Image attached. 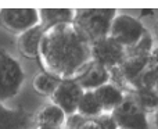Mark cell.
I'll list each match as a JSON object with an SVG mask.
<instances>
[{
	"mask_svg": "<svg viewBox=\"0 0 158 129\" xmlns=\"http://www.w3.org/2000/svg\"><path fill=\"white\" fill-rule=\"evenodd\" d=\"M67 117L68 115L64 113V110H61L58 106L50 103L38 113L36 121H38V125H49V127L61 129L67 124Z\"/></svg>",
	"mask_w": 158,
	"mask_h": 129,
	"instance_id": "15",
	"label": "cell"
},
{
	"mask_svg": "<svg viewBox=\"0 0 158 129\" xmlns=\"http://www.w3.org/2000/svg\"><path fill=\"white\" fill-rule=\"evenodd\" d=\"M33 129H58V128H54V127H49V125H36Z\"/></svg>",
	"mask_w": 158,
	"mask_h": 129,
	"instance_id": "23",
	"label": "cell"
},
{
	"mask_svg": "<svg viewBox=\"0 0 158 129\" xmlns=\"http://www.w3.org/2000/svg\"><path fill=\"white\" fill-rule=\"evenodd\" d=\"M111 114L119 129H150L147 113L132 97H126Z\"/></svg>",
	"mask_w": 158,
	"mask_h": 129,
	"instance_id": "6",
	"label": "cell"
},
{
	"mask_svg": "<svg viewBox=\"0 0 158 129\" xmlns=\"http://www.w3.org/2000/svg\"><path fill=\"white\" fill-rule=\"evenodd\" d=\"M46 28L42 24L33 27L32 29L25 31L18 36V50L28 58H36L40 53V43L43 39Z\"/></svg>",
	"mask_w": 158,
	"mask_h": 129,
	"instance_id": "10",
	"label": "cell"
},
{
	"mask_svg": "<svg viewBox=\"0 0 158 129\" xmlns=\"http://www.w3.org/2000/svg\"><path fill=\"white\" fill-rule=\"evenodd\" d=\"M97 121L100 124L101 129H119L117 121L112 117V114H103V115H100L97 118Z\"/></svg>",
	"mask_w": 158,
	"mask_h": 129,
	"instance_id": "20",
	"label": "cell"
},
{
	"mask_svg": "<svg viewBox=\"0 0 158 129\" xmlns=\"http://www.w3.org/2000/svg\"><path fill=\"white\" fill-rule=\"evenodd\" d=\"M110 78H111V72L108 68L92 61L85 67V69L75 79L83 88V90H96L106 83H110Z\"/></svg>",
	"mask_w": 158,
	"mask_h": 129,
	"instance_id": "9",
	"label": "cell"
},
{
	"mask_svg": "<svg viewBox=\"0 0 158 129\" xmlns=\"http://www.w3.org/2000/svg\"><path fill=\"white\" fill-rule=\"evenodd\" d=\"M83 88L77 82V79H63L56 90V93L52 96V103L64 110V113L68 117L78 114V107L83 97Z\"/></svg>",
	"mask_w": 158,
	"mask_h": 129,
	"instance_id": "7",
	"label": "cell"
},
{
	"mask_svg": "<svg viewBox=\"0 0 158 129\" xmlns=\"http://www.w3.org/2000/svg\"><path fill=\"white\" fill-rule=\"evenodd\" d=\"M151 50H153V39H151L150 33H146L144 36L142 38V40L133 47L131 49V54H146L150 56Z\"/></svg>",
	"mask_w": 158,
	"mask_h": 129,
	"instance_id": "19",
	"label": "cell"
},
{
	"mask_svg": "<svg viewBox=\"0 0 158 129\" xmlns=\"http://www.w3.org/2000/svg\"><path fill=\"white\" fill-rule=\"evenodd\" d=\"M147 32L148 31L144 28V25L135 17H131L128 14H118L112 22L110 36L123 47L131 50L142 40V38Z\"/></svg>",
	"mask_w": 158,
	"mask_h": 129,
	"instance_id": "4",
	"label": "cell"
},
{
	"mask_svg": "<svg viewBox=\"0 0 158 129\" xmlns=\"http://www.w3.org/2000/svg\"><path fill=\"white\" fill-rule=\"evenodd\" d=\"M0 74H2V102L17 96L25 81V74L21 64L8 53L2 50L0 53Z\"/></svg>",
	"mask_w": 158,
	"mask_h": 129,
	"instance_id": "3",
	"label": "cell"
},
{
	"mask_svg": "<svg viewBox=\"0 0 158 129\" xmlns=\"http://www.w3.org/2000/svg\"><path fill=\"white\" fill-rule=\"evenodd\" d=\"M79 129H101L97 118H87L83 124L79 127Z\"/></svg>",
	"mask_w": 158,
	"mask_h": 129,
	"instance_id": "22",
	"label": "cell"
},
{
	"mask_svg": "<svg viewBox=\"0 0 158 129\" xmlns=\"http://www.w3.org/2000/svg\"><path fill=\"white\" fill-rule=\"evenodd\" d=\"M31 122L29 115L22 108L0 107V129H28Z\"/></svg>",
	"mask_w": 158,
	"mask_h": 129,
	"instance_id": "14",
	"label": "cell"
},
{
	"mask_svg": "<svg viewBox=\"0 0 158 129\" xmlns=\"http://www.w3.org/2000/svg\"><path fill=\"white\" fill-rule=\"evenodd\" d=\"M98 102L103 106L104 113H112L115 108H118L126 99L123 92L114 83H106L101 88L94 90Z\"/></svg>",
	"mask_w": 158,
	"mask_h": 129,
	"instance_id": "13",
	"label": "cell"
},
{
	"mask_svg": "<svg viewBox=\"0 0 158 129\" xmlns=\"http://www.w3.org/2000/svg\"><path fill=\"white\" fill-rule=\"evenodd\" d=\"M2 22L7 29L22 33L40 24L36 8H2Z\"/></svg>",
	"mask_w": 158,
	"mask_h": 129,
	"instance_id": "8",
	"label": "cell"
},
{
	"mask_svg": "<svg viewBox=\"0 0 158 129\" xmlns=\"http://www.w3.org/2000/svg\"><path fill=\"white\" fill-rule=\"evenodd\" d=\"M156 124H157V127H158V110H157V113H156Z\"/></svg>",
	"mask_w": 158,
	"mask_h": 129,
	"instance_id": "25",
	"label": "cell"
},
{
	"mask_svg": "<svg viewBox=\"0 0 158 129\" xmlns=\"http://www.w3.org/2000/svg\"><path fill=\"white\" fill-rule=\"evenodd\" d=\"M118 11L115 8H78L75 22L85 36L94 43L108 38Z\"/></svg>",
	"mask_w": 158,
	"mask_h": 129,
	"instance_id": "2",
	"label": "cell"
},
{
	"mask_svg": "<svg viewBox=\"0 0 158 129\" xmlns=\"http://www.w3.org/2000/svg\"><path fill=\"white\" fill-rule=\"evenodd\" d=\"M128 57L126 47L111 36L92 43V60L108 69L119 68Z\"/></svg>",
	"mask_w": 158,
	"mask_h": 129,
	"instance_id": "5",
	"label": "cell"
},
{
	"mask_svg": "<svg viewBox=\"0 0 158 129\" xmlns=\"http://www.w3.org/2000/svg\"><path fill=\"white\" fill-rule=\"evenodd\" d=\"M78 114H81L85 118H98L104 114L103 106L98 102L94 90H85L83 97L79 103Z\"/></svg>",
	"mask_w": 158,
	"mask_h": 129,
	"instance_id": "17",
	"label": "cell"
},
{
	"mask_svg": "<svg viewBox=\"0 0 158 129\" xmlns=\"http://www.w3.org/2000/svg\"><path fill=\"white\" fill-rule=\"evenodd\" d=\"M148 67H150V56L128 54L126 60L123 61V64L118 69H119V72L122 74L123 79L131 82V85L133 86Z\"/></svg>",
	"mask_w": 158,
	"mask_h": 129,
	"instance_id": "11",
	"label": "cell"
},
{
	"mask_svg": "<svg viewBox=\"0 0 158 129\" xmlns=\"http://www.w3.org/2000/svg\"><path fill=\"white\" fill-rule=\"evenodd\" d=\"M61 81L63 79H60L58 77L50 74V72L42 71V72H39V74L35 75L32 85H33V89L36 90V93L42 94V96L52 97L53 94L56 93V90L58 89Z\"/></svg>",
	"mask_w": 158,
	"mask_h": 129,
	"instance_id": "16",
	"label": "cell"
},
{
	"mask_svg": "<svg viewBox=\"0 0 158 129\" xmlns=\"http://www.w3.org/2000/svg\"><path fill=\"white\" fill-rule=\"evenodd\" d=\"M132 99L146 111H153L158 110V93L156 89H150V88H137L135 89Z\"/></svg>",
	"mask_w": 158,
	"mask_h": 129,
	"instance_id": "18",
	"label": "cell"
},
{
	"mask_svg": "<svg viewBox=\"0 0 158 129\" xmlns=\"http://www.w3.org/2000/svg\"><path fill=\"white\" fill-rule=\"evenodd\" d=\"M154 89H156L157 93H158V75H157V81H156V86H154Z\"/></svg>",
	"mask_w": 158,
	"mask_h": 129,
	"instance_id": "24",
	"label": "cell"
},
{
	"mask_svg": "<svg viewBox=\"0 0 158 129\" xmlns=\"http://www.w3.org/2000/svg\"><path fill=\"white\" fill-rule=\"evenodd\" d=\"M86 119L87 118L82 117L81 114H74V115H71L67 119V127H68V129H79V127H81Z\"/></svg>",
	"mask_w": 158,
	"mask_h": 129,
	"instance_id": "21",
	"label": "cell"
},
{
	"mask_svg": "<svg viewBox=\"0 0 158 129\" xmlns=\"http://www.w3.org/2000/svg\"><path fill=\"white\" fill-rule=\"evenodd\" d=\"M39 60L44 71L60 79H74L93 61L92 43L74 22L47 28Z\"/></svg>",
	"mask_w": 158,
	"mask_h": 129,
	"instance_id": "1",
	"label": "cell"
},
{
	"mask_svg": "<svg viewBox=\"0 0 158 129\" xmlns=\"http://www.w3.org/2000/svg\"><path fill=\"white\" fill-rule=\"evenodd\" d=\"M39 15H40V24L47 29L57 25L75 22L77 10L74 8H39Z\"/></svg>",
	"mask_w": 158,
	"mask_h": 129,
	"instance_id": "12",
	"label": "cell"
}]
</instances>
